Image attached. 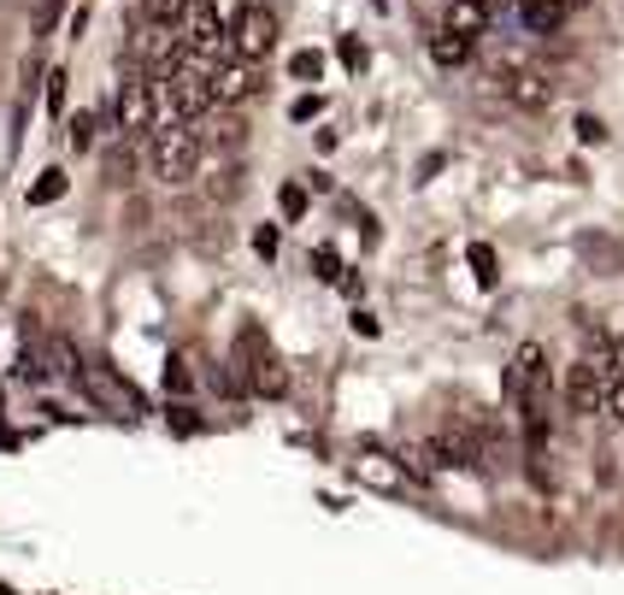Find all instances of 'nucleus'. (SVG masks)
Wrapping results in <instances>:
<instances>
[{
	"label": "nucleus",
	"instance_id": "0eeeda50",
	"mask_svg": "<svg viewBox=\"0 0 624 595\" xmlns=\"http://www.w3.org/2000/svg\"><path fill=\"white\" fill-rule=\"evenodd\" d=\"M77 383H83V396H89L95 407H107V413H118V419H136V413H142V396H136L130 383H118L107 366H89V360H83V366H77Z\"/></svg>",
	"mask_w": 624,
	"mask_h": 595
},
{
	"label": "nucleus",
	"instance_id": "423d86ee",
	"mask_svg": "<svg viewBox=\"0 0 624 595\" xmlns=\"http://www.w3.org/2000/svg\"><path fill=\"white\" fill-rule=\"evenodd\" d=\"M271 47H277V12L248 0V7H241V19L230 24V60H254L259 65Z\"/></svg>",
	"mask_w": 624,
	"mask_h": 595
},
{
	"label": "nucleus",
	"instance_id": "393cba45",
	"mask_svg": "<svg viewBox=\"0 0 624 595\" xmlns=\"http://www.w3.org/2000/svg\"><path fill=\"white\" fill-rule=\"evenodd\" d=\"M606 354H613V371L624 378V336H613V343H606Z\"/></svg>",
	"mask_w": 624,
	"mask_h": 595
},
{
	"label": "nucleus",
	"instance_id": "aec40b11",
	"mask_svg": "<svg viewBox=\"0 0 624 595\" xmlns=\"http://www.w3.org/2000/svg\"><path fill=\"white\" fill-rule=\"evenodd\" d=\"M578 142H606V125H601V118H578Z\"/></svg>",
	"mask_w": 624,
	"mask_h": 595
},
{
	"label": "nucleus",
	"instance_id": "1a4fd4ad",
	"mask_svg": "<svg viewBox=\"0 0 624 595\" xmlns=\"http://www.w3.org/2000/svg\"><path fill=\"white\" fill-rule=\"evenodd\" d=\"M254 89H259V65H254V60H230L224 72H213L218 107H236V100H248Z\"/></svg>",
	"mask_w": 624,
	"mask_h": 595
},
{
	"label": "nucleus",
	"instance_id": "2eb2a0df",
	"mask_svg": "<svg viewBox=\"0 0 624 595\" xmlns=\"http://www.w3.org/2000/svg\"><path fill=\"white\" fill-rule=\"evenodd\" d=\"M472 266H477V283H495V248L489 242H472Z\"/></svg>",
	"mask_w": 624,
	"mask_h": 595
},
{
	"label": "nucleus",
	"instance_id": "f3484780",
	"mask_svg": "<svg viewBox=\"0 0 624 595\" xmlns=\"http://www.w3.org/2000/svg\"><path fill=\"white\" fill-rule=\"evenodd\" d=\"M306 213V183H289L283 190V218H301Z\"/></svg>",
	"mask_w": 624,
	"mask_h": 595
},
{
	"label": "nucleus",
	"instance_id": "dca6fc26",
	"mask_svg": "<svg viewBox=\"0 0 624 595\" xmlns=\"http://www.w3.org/2000/svg\"><path fill=\"white\" fill-rule=\"evenodd\" d=\"M65 83H72V77H65V72H54V77H47V112H65Z\"/></svg>",
	"mask_w": 624,
	"mask_h": 595
},
{
	"label": "nucleus",
	"instance_id": "9d476101",
	"mask_svg": "<svg viewBox=\"0 0 624 595\" xmlns=\"http://www.w3.org/2000/svg\"><path fill=\"white\" fill-rule=\"evenodd\" d=\"M189 12H195V0H142V19L160 30H183Z\"/></svg>",
	"mask_w": 624,
	"mask_h": 595
},
{
	"label": "nucleus",
	"instance_id": "5701e85b",
	"mask_svg": "<svg viewBox=\"0 0 624 595\" xmlns=\"http://www.w3.org/2000/svg\"><path fill=\"white\" fill-rule=\"evenodd\" d=\"M254 253H266V260H271V253H277V225H266V230H254Z\"/></svg>",
	"mask_w": 624,
	"mask_h": 595
},
{
	"label": "nucleus",
	"instance_id": "6ab92c4d",
	"mask_svg": "<svg viewBox=\"0 0 624 595\" xmlns=\"http://www.w3.org/2000/svg\"><path fill=\"white\" fill-rule=\"evenodd\" d=\"M312 112H324V95H301V100L289 107V118H294V125H306Z\"/></svg>",
	"mask_w": 624,
	"mask_h": 595
},
{
	"label": "nucleus",
	"instance_id": "4468645a",
	"mask_svg": "<svg viewBox=\"0 0 624 595\" xmlns=\"http://www.w3.org/2000/svg\"><path fill=\"white\" fill-rule=\"evenodd\" d=\"M95 125H100L95 112H77V118H65V136H72V148H95Z\"/></svg>",
	"mask_w": 624,
	"mask_h": 595
},
{
	"label": "nucleus",
	"instance_id": "7ed1b4c3",
	"mask_svg": "<svg viewBox=\"0 0 624 595\" xmlns=\"http://www.w3.org/2000/svg\"><path fill=\"white\" fill-rule=\"evenodd\" d=\"M165 118V100H160V83H153L148 72H130L125 83H118L112 95V125L118 136H153Z\"/></svg>",
	"mask_w": 624,
	"mask_h": 595
},
{
	"label": "nucleus",
	"instance_id": "6e6552de",
	"mask_svg": "<svg viewBox=\"0 0 624 595\" xmlns=\"http://www.w3.org/2000/svg\"><path fill=\"white\" fill-rule=\"evenodd\" d=\"M495 83H501V95H507L513 107H525V112H548L553 100H560L553 77H548V72H536V65H507V72H501Z\"/></svg>",
	"mask_w": 624,
	"mask_h": 595
},
{
	"label": "nucleus",
	"instance_id": "412c9836",
	"mask_svg": "<svg viewBox=\"0 0 624 595\" xmlns=\"http://www.w3.org/2000/svg\"><path fill=\"white\" fill-rule=\"evenodd\" d=\"M107 172H112V183H125V177H130V148H112Z\"/></svg>",
	"mask_w": 624,
	"mask_h": 595
},
{
	"label": "nucleus",
	"instance_id": "4be33fe9",
	"mask_svg": "<svg viewBox=\"0 0 624 595\" xmlns=\"http://www.w3.org/2000/svg\"><path fill=\"white\" fill-rule=\"evenodd\" d=\"M606 413L624 424V378H613V389H606Z\"/></svg>",
	"mask_w": 624,
	"mask_h": 595
},
{
	"label": "nucleus",
	"instance_id": "9b49d317",
	"mask_svg": "<svg viewBox=\"0 0 624 595\" xmlns=\"http://www.w3.org/2000/svg\"><path fill=\"white\" fill-rule=\"evenodd\" d=\"M472 36H454V30H437V42H430V54H437V65H465L472 60Z\"/></svg>",
	"mask_w": 624,
	"mask_h": 595
},
{
	"label": "nucleus",
	"instance_id": "20e7f679",
	"mask_svg": "<svg viewBox=\"0 0 624 595\" xmlns=\"http://www.w3.org/2000/svg\"><path fill=\"white\" fill-rule=\"evenodd\" d=\"M613 354H583L578 366L566 371V401L578 407V413H606V389H613Z\"/></svg>",
	"mask_w": 624,
	"mask_h": 595
},
{
	"label": "nucleus",
	"instance_id": "b1692460",
	"mask_svg": "<svg viewBox=\"0 0 624 595\" xmlns=\"http://www.w3.org/2000/svg\"><path fill=\"white\" fill-rule=\"evenodd\" d=\"M342 60H348V65H354V72H359V65H366V47H359L354 36H342Z\"/></svg>",
	"mask_w": 624,
	"mask_h": 595
},
{
	"label": "nucleus",
	"instance_id": "f03ea898",
	"mask_svg": "<svg viewBox=\"0 0 624 595\" xmlns=\"http://www.w3.org/2000/svg\"><path fill=\"white\" fill-rule=\"evenodd\" d=\"M148 165H153V177H160V183L183 190V183L201 172V136L189 130L183 118H160V130L148 136Z\"/></svg>",
	"mask_w": 624,
	"mask_h": 595
},
{
	"label": "nucleus",
	"instance_id": "a211bd4d",
	"mask_svg": "<svg viewBox=\"0 0 624 595\" xmlns=\"http://www.w3.org/2000/svg\"><path fill=\"white\" fill-rule=\"evenodd\" d=\"M312 266H319V278H324V283H342V271H336V248H319V253H312Z\"/></svg>",
	"mask_w": 624,
	"mask_h": 595
},
{
	"label": "nucleus",
	"instance_id": "f257e3e1",
	"mask_svg": "<svg viewBox=\"0 0 624 595\" xmlns=\"http://www.w3.org/2000/svg\"><path fill=\"white\" fill-rule=\"evenodd\" d=\"M548 348L542 343H525L513 354V366H507V401H513V413L518 424H525V448H530V472L536 461H542V448H548Z\"/></svg>",
	"mask_w": 624,
	"mask_h": 595
},
{
	"label": "nucleus",
	"instance_id": "f8f14e48",
	"mask_svg": "<svg viewBox=\"0 0 624 595\" xmlns=\"http://www.w3.org/2000/svg\"><path fill=\"white\" fill-rule=\"evenodd\" d=\"M60 195H65V172H60V165H47V172H42V183L30 190V201H36V207H54Z\"/></svg>",
	"mask_w": 624,
	"mask_h": 595
},
{
	"label": "nucleus",
	"instance_id": "39448f33",
	"mask_svg": "<svg viewBox=\"0 0 624 595\" xmlns=\"http://www.w3.org/2000/svg\"><path fill=\"white\" fill-rule=\"evenodd\" d=\"M236 366H241V378H248L254 396H283V366H277L271 343H259L254 325L236 336Z\"/></svg>",
	"mask_w": 624,
	"mask_h": 595
},
{
	"label": "nucleus",
	"instance_id": "ddd939ff",
	"mask_svg": "<svg viewBox=\"0 0 624 595\" xmlns=\"http://www.w3.org/2000/svg\"><path fill=\"white\" fill-rule=\"evenodd\" d=\"M289 77L294 83H319L324 77V54H312V47H306V54H294L289 60Z\"/></svg>",
	"mask_w": 624,
	"mask_h": 595
}]
</instances>
